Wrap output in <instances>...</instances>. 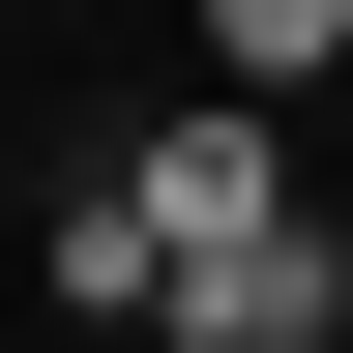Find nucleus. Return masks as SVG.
I'll list each match as a JSON object with an SVG mask.
<instances>
[{"mask_svg": "<svg viewBox=\"0 0 353 353\" xmlns=\"http://www.w3.org/2000/svg\"><path fill=\"white\" fill-rule=\"evenodd\" d=\"M324 324H353V265H324V236H236V265H176L148 353H324Z\"/></svg>", "mask_w": 353, "mask_h": 353, "instance_id": "f03ea898", "label": "nucleus"}, {"mask_svg": "<svg viewBox=\"0 0 353 353\" xmlns=\"http://www.w3.org/2000/svg\"><path fill=\"white\" fill-rule=\"evenodd\" d=\"M118 176H148V236H176V265H236V236H294V148H265L236 88H176V118H148Z\"/></svg>", "mask_w": 353, "mask_h": 353, "instance_id": "f257e3e1", "label": "nucleus"}, {"mask_svg": "<svg viewBox=\"0 0 353 353\" xmlns=\"http://www.w3.org/2000/svg\"><path fill=\"white\" fill-rule=\"evenodd\" d=\"M324 265H353V236H324Z\"/></svg>", "mask_w": 353, "mask_h": 353, "instance_id": "7ed1b4c3", "label": "nucleus"}]
</instances>
